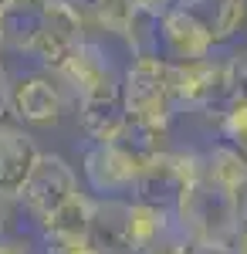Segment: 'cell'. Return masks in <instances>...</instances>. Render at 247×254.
Segmentation results:
<instances>
[{
    "label": "cell",
    "instance_id": "18",
    "mask_svg": "<svg viewBox=\"0 0 247 254\" xmlns=\"http://www.w3.org/2000/svg\"><path fill=\"white\" fill-rule=\"evenodd\" d=\"M44 254H102L88 241H71V237H44Z\"/></svg>",
    "mask_w": 247,
    "mask_h": 254
},
{
    "label": "cell",
    "instance_id": "26",
    "mask_svg": "<svg viewBox=\"0 0 247 254\" xmlns=\"http://www.w3.org/2000/svg\"><path fill=\"white\" fill-rule=\"evenodd\" d=\"M0 48H3V41H0Z\"/></svg>",
    "mask_w": 247,
    "mask_h": 254
},
{
    "label": "cell",
    "instance_id": "11",
    "mask_svg": "<svg viewBox=\"0 0 247 254\" xmlns=\"http://www.w3.org/2000/svg\"><path fill=\"white\" fill-rule=\"evenodd\" d=\"M41 149L17 126H0V200L20 196L31 170L38 166Z\"/></svg>",
    "mask_w": 247,
    "mask_h": 254
},
{
    "label": "cell",
    "instance_id": "10",
    "mask_svg": "<svg viewBox=\"0 0 247 254\" xmlns=\"http://www.w3.org/2000/svg\"><path fill=\"white\" fill-rule=\"evenodd\" d=\"M159 44H163V58L173 64H183V61H203L213 55V41L210 34L196 24V20L180 10L173 3L170 10L159 17Z\"/></svg>",
    "mask_w": 247,
    "mask_h": 254
},
{
    "label": "cell",
    "instance_id": "17",
    "mask_svg": "<svg viewBox=\"0 0 247 254\" xmlns=\"http://www.w3.org/2000/svg\"><path fill=\"white\" fill-rule=\"evenodd\" d=\"M217 126H220L224 146H230L234 153H241V159L247 163V105L244 102H234L227 112L217 119Z\"/></svg>",
    "mask_w": 247,
    "mask_h": 254
},
{
    "label": "cell",
    "instance_id": "22",
    "mask_svg": "<svg viewBox=\"0 0 247 254\" xmlns=\"http://www.w3.org/2000/svg\"><path fill=\"white\" fill-rule=\"evenodd\" d=\"M186 254H237V251L234 248H220V244H200V241H193Z\"/></svg>",
    "mask_w": 247,
    "mask_h": 254
},
{
    "label": "cell",
    "instance_id": "20",
    "mask_svg": "<svg viewBox=\"0 0 247 254\" xmlns=\"http://www.w3.org/2000/svg\"><path fill=\"white\" fill-rule=\"evenodd\" d=\"M10 92H14V81L7 78V71L0 64V126H3V116L10 112Z\"/></svg>",
    "mask_w": 247,
    "mask_h": 254
},
{
    "label": "cell",
    "instance_id": "1",
    "mask_svg": "<svg viewBox=\"0 0 247 254\" xmlns=\"http://www.w3.org/2000/svg\"><path fill=\"white\" fill-rule=\"evenodd\" d=\"M55 75L75 95L81 129L95 142H115L122 136L125 122H129L125 95H122V75L115 71L112 58L95 41H85Z\"/></svg>",
    "mask_w": 247,
    "mask_h": 254
},
{
    "label": "cell",
    "instance_id": "25",
    "mask_svg": "<svg viewBox=\"0 0 247 254\" xmlns=\"http://www.w3.org/2000/svg\"><path fill=\"white\" fill-rule=\"evenodd\" d=\"M7 3H10V0H0V10H3V7H7Z\"/></svg>",
    "mask_w": 247,
    "mask_h": 254
},
{
    "label": "cell",
    "instance_id": "8",
    "mask_svg": "<svg viewBox=\"0 0 247 254\" xmlns=\"http://www.w3.org/2000/svg\"><path fill=\"white\" fill-rule=\"evenodd\" d=\"M10 112L27 126H58L64 116V95L48 75H24L14 81Z\"/></svg>",
    "mask_w": 247,
    "mask_h": 254
},
{
    "label": "cell",
    "instance_id": "23",
    "mask_svg": "<svg viewBox=\"0 0 247 254\" xmlns=\"http://www.w3.org/2000/svg\"><path fill=\"white\" fill-rule=\"evenodd\" d=\"M0 254H27V244H20V241H14V237L0 234Z\"/></svg>",
    "mask_w": 247,
    "mask_h": 254
},
{
    "label": "cell",
    "instance_id": "9",
    "mask_svg": "<svg viewBox=\"0 0 247 254\" xmlns=\"http://www.w3.org/2000/svg\"><path fill=\"white\" fill-rule=\"evenodd\" d=\"M85 34H88V31H85L81 20L71 14V7H64L61 0H55L51 17H48V24H44L38 44H34V51H31V58H38L41 64L51 68V71H61V64L88 41Z\"/></svg>",
    "mask_w": 247,
    "mask_h": 254
},
{
    "label": "cell",
    "instance_id": "14",
    "mask_svg": "<svg viewBox=\"0 0 247 254\" xmlns=\"http://www.w3.org/2000/svg\"><path fill=\"white\" fill-rule=\"evenodd\" d=\"M64 7H71V14L81 20L85 31L98 34H115V38H129V27L135 20V0H61Z\"/></svg>",
    "mask_w": 247,
    "mask_h": 254
},
{
    "label": "cell",
    "instance_id": "2",
    "mask_svg": "<svg viewBox=\"0 0 247 254\" xmlns=\"http://www.w3.org/2000/svg\"><path fill=\"white\" fill-rule=\"evenodd\" d=\"M173 217L186 231L190 241L237 248V241H241V234L247 227V193L213 180L200 166V176L193 180V187L180 200Z\"/></svg>",
    "mask_w": 247,
    "mask_h": 254
},
{
    "label": "cell",
    "instance_id": "15",
    "mask_svg": "<svg viewBox=\"0 0 247 254\" xmlns=\"http://www.w3.org/2000/svg\"><path fill=\"white\" fill-rule=\"evenodd\" d=\"M92 214H95V196L78 190L48 224H41L44 237H71V241H88L92 237Z\"/></svg>",
    "mask_w": 247,
    "mask_h": 254
},
{
    "label": "cell",
    "instance_id": "19",
    "mask_svg": "<svg viewBox=\"0 0 247 254\" xmlns=\"http://www.w3.org/2000/svg\"><path fill=\"white\" fill-rule=\"evenodd\" d=\"M230 78H234V102L247 105V48L230 55Z\"/></svg>",
    "mask_w": 247,
    "mask_h": 254
},
{
    "label": "cell",
    "instance_id": "4",
    "mask_svg": "<svg viewBox=\"0 0 247 254\" xmlns=\"http://www.w3.org/2000/svg\"><path fill=\"white\" fill-rule=\"evenodd\" d=\"M200 166H203V153H190V149L186 153H170L166 149L163 156L139 166V176L132 183V200L173 217L180 200L193 187V180L200 176Z\"/></svg>",
    "mask_w": 247,
    "mask_h": 254
},
{
    "label": "cell",
    "instance_id": "21",
    "mask_svg": "<svg viewBox=\"0 0 247 254\" xmlns=\"http://www.w3.org/2000/svg\"><path fill=\"white\" fill-rule=\"evenodd\" d=\"M173 3H176V0H135V7H139V10H149V14H159V17L170 10Z\"/></svg>",
    "mask_w": 247,
    "mask_h": 254
},
{
    "label": "cell",
    "instance_id": "3",
    "mask_svg": "<svg viewBox=\"0 0 247 254\" xmlns=\"http://www.w3.org/2000/svg\"><path fill=\"white\" fill-rule=\"evenodd\" d=\"M122 95H125L129 119L173 126V116L180 112L176 88H173V61L159 58V55L132 58V64L122 75Z\"/></svg>",
    "mask_w": 247,
    "mask_h": 254
},
{
    "label": "cell",
    "instance_id": "13",
    "mask_svg": "<svg viewBox=\"0 0 247 254\" xmlns=\"http://www.w3.org/2000/svg\"><path fill=\"white\" fill-rule=\"evenodd\" d=\"M180 10H186L213 44L237 38L247 20V0H176Z\"/></svg>",
    "mask_w": 247,
    "mask_h": 254
},
{
    "label": "cell",
    "instance_id": "16",
    "mask_svg": "<svg viewBox=\"0 0 247 254\" xmlns=\"http://www.w3.org/2000/svg\"><path fill=\"white\" fill-rule=\"evenodd\" d=\"M166 139H170V126H156V122H139V119H129L122 136L115 139L129 156L142 166L149 159L163 156L166 153Z\"/></svg>",
    "mask_w": 247,
    "mask_h": 254
},
{
    "label": "cell",
    "instance_id": "5",
    "mask_svg": "<svg viewBox=\"0 0 247 254\" xmlns=\"http://www.w3.org/2000/svg\"><path fill=\"white\" fill-rule=\"evenodd\" d=\"M173 88L176 105L190 112H227L234 105V78H230V58H203L173 64Z\"/></svg>",
    "mask_w": 247,
    "mask_h": 254
},
{
    "label": "cell",
    "instance_id": "7",
    "mask_svg": "<svg viewBox=\"0 0 247 254\" xmlns=\"http://www.w3.org/2000/svg\"><path fill=\"white\" fill-rule=\"evenodd\" d=\"M81 173L88 180L92 193L119 196V193H132L139 163L119 142H92L81 156Z\"/></svg>",
    "mask_w": 247,
    "mask_h": 254
},
{
    "label": "cell",
    "instance_id": "24",
    "mask_svg": "<svg viewBox=\"0 0 247 254\" xmlns=\"http://www.w3.org/2000/svg\"><path fill=\"white\" fill-rule=\"evenodd\" d=\"M237 254H247V227H244V234H241V241H237Z\"/></svg>",
    "mask_w": 247,
    "mask_h": 254
},
{
    "label": "cell",
    "instance_id": "6",
    "mask_svg": "<svg viewBox=\"0 0 247 254\" xmlns=\"http://www.w3.org/2000/svg\"><path fill=\"white\" fill-rule=\"evenodd\" d=\"M78 193V176L75 170L55 153H41L38 166L31 170L24 190H20V203L24 210L34 217L38 224H48L51 217Z\"/></svg>",
    "mask_w": 247,
    "mask_h": 254
},
{
    "label": "cell",
    "instance_id": "12",
    "mask_svg": "<svg viewBox=\"0 0 247 254\" xmlns=\"http://www.w3.org/2000/svg\"><path fill=\"white\" fill-rule=\"evenodd\" d=\"M51 7H55V0H10L0 10V41H3V48L31 55L48 17H51Z\"/></svg>",
    "mask_w": 247,
    "mask_h": 254
}]
</instances>
